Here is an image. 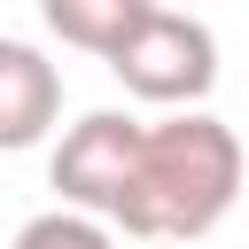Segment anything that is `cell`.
Wrapping results in <instances>:
<instances>
[{"instance_id":"obj_3","label":"cell","mask_w":249,"mask_h":249,"mask_svg":"<svg viewBox=\"0 0 249 249\" xmlns=\"http://www.w3.org/2000/svg\"><path fill=\"white\" fill-rule=\"evenodd\" d=\"M132 148H140V117H124V109H93V117H78V124L54 140L47 179H54V195H62L70 210L109 218V202H117V187H124V163H132Z\"/></svg>"},{"instance_id":"obj_7","label":"cell","mask_w":249,"mask_h":249,"mask_svg":"<svg viewBox=\"0 0 249 249\" xmlns=\"http://www.w3.org/2000/svg\"><path fill=\"white\" fill-rule=\"evenodd\" d=\"M187 8H195V0H187Z\"/></svg>"},{"instance_id":"obj_2","label":"cell","mask_w":249,"mask_h":249,"mask_svg":"<svg viewBox=\"0 0 249 249\" xmlns=\"http://www.w3.org/2000/svg\"><path fill=\"white\" fill-rule=\"evenodd\" d=\"M117 86L132 101H156V109H202V93L218 86V39L195 8H148L117 54H109Z\"/></svg>"},{"instance_id":"obj_4","label":"cell","mask_w":249,"mask_h":249,"mask_svg":"<svg viewBox=\"0 0 249 249\" xmlns=\"http://www.w3.org/2000/svg\"><path fill=\"white\" fill-rule=\"evenodd\" d=\"M62 117V70L23 47V39H0V156L16 148H39Z\"/></svg>"},{"instance_id":"obj_5","label":"cell","mask_w":249,"mask_h":249,"mask_svg":"<svg viewBox=\"0 0 249 249\" xmlns=\"http://www.w3.org/2000/svg\"><path fill=\"white\" fill-rule=\"evenodd\" d=\"M156 0H39V16H47V31L62 39V47H78V54H117V39L148 16Z\"/></svg>"},{"instance_id":"obj_1","label":"cell","mask_w":249,"mask_h":249,"mask_svg":"<svg viewBox=\"0 0 249 249\" xmlns=\"http://www.w3.org/2000/svg\"><path fill=\"white\" fill-rule=\"evenodd\" d=\"M241 140L210 109H171L163 124H140V148L124 163V187L109 202V226L124 241H202L233 195H241Z\"/></svg>"},{"instance_id":"obj_6","label":"cell","mask_w":249,"mask_h":249,"mask_svg":"<svg viewBox=\"0 0 249 249\" xmlns=\"http://www.w3.org/2000/svg\"><path fill=\"white\" fill-rule=\"evenodd\" d=\"M8 249H117V226L109 218H93V210H39V218H23V233L8 241Z\"/></svg>"}]
</instances>
